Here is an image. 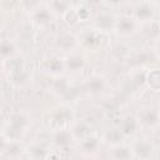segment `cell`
I'll return each instance as SVG.
<instances>
[{"label":"cell","instance_id":"20","mask_svg":"<svg viewBox=\"0 0 160 160\" xmlns=\"http://www.w3.org/2000/svg\"><path fill=\"white\" fill-rule=\"evenodd\" d=\"M71 135L74 138V140H76L78 142H80L81 140H84L85 138H88L89 135H91V131L89 129L88 125H85L84 122H76L71 129Z\"/></svg>","mask_w":160,"mask_h":160},{"label":"cell","instance_id":"13","mask_svg":"<svg viewBox=\"0 0 160 160\" xmlns=\"http://www.w3.org/2000/svg\"><path fill=\"white\" fill-rule=\"evenodd\" d=\"M64 60H65L66 70H69L71 72H79L85 68V58L76 51L68 54L64 58Z\"/></svg>","mask_w":160,"mask_h":160},{"label":"cell","instance_id":"19","mask_svg":"<svg viewBox=\"0 0 160 160\" xmlns=\"http://www.w3.org/2000/svg\"><path fill=\"white\" fill-rule=\"evenodd\" d=\"M139 126H140V124H139V120H138L136 116H134V115H126V116L122 119V121H121L119 129H120V131L122 132V135H124L125 138H128V136L134 135V134L138 131Z\"/></svg>","mask_w":160,"mask_h":160},{"label":"cell","instance_id":"12","mask_svg":"<svg viewBox=\"0 0 160 160\" xmlns=\"http://www.w3.org/2000/svg\"><path fill=\"white\" fill-rule=\"evenodd\" d=\"M109 158L111 160H134L135 155L131 145L122 142L119 145H114L109 149Z\"/></svg>","mask_w":160,"mask_h":160},{"label":"cell","instance_id":"7","mask_svg":"<svg viewBox=\"0 0 160 160\" xmlns=\"http://www.w3.org/2000/svg\"><path fill=\"white\" fill-rule=\"evenodd\" d=\"M155 15H156V9H155L154 2H148V1L139 2L135 6L134 14H132V16L140 24H146V22L154 20Z\"/></svg>","mask_w":160,"mask_h":160},{"label":"cell","instance_id":"5","mask_svg":"<svg viewBox=\"0 0 160 160\" xmlns=\"http://www.w3.org/2000/svg\"><path fill=\"white\" fill-rule=\"evenodd\" d=\"M136 118L140 126L144 125L146 128H156L160 124V111L154 106H145L140 109Z\"/></svg>","mask_w":160,"mask_h":160},{"label":"cell","instance_id":"23","mask_svg":"<svg viewBox=\"0 0 160 160\" xmlns=\"http://www.w3.org/2000/svg\"><path fill=\"white\" fill-rule=\"evenodd\" d=\"M124 139H125V136L122 135V132L120 131L119 128H118V129H112V130H110V131L106 134V140L110 142L111 146L122 144V142H124Z\"/></svg>","mask_w":160,"mask_h":160},{"label":"cell","instance_id":"18","mask_svg":"<svg viewBox=\"0 0 160 160\" xmlns=\"http://www.w3.org/2000/svg\"><path fill=\"white\" fill-rule=\"evenodd\" d=\"M19 55V46L11 39L1 40V58L4 61H9L15 59Z\"/></svg>","mask_w":160,"mask_h":160},{"label":"cell","instance_id":"8","mask_svg":"<svg viewBox=\"0 0 160 160\" xmlns=\"http://www.w3.org/2000/svg\"><path fill=\"white\" fill-rule=\"evenodd\" d=\"M102 146V139H100L96 135H89L80 142H78V148L80 154L84 156H95Z\"/></svg>","mask_w":160,"mask_h":160},{"label":"cell","instance_id":"4","mask_svg":"<svg viewBox=\"0 0 160 160\" xmlns=\"http://www.w3.org/2000/svg\"><path fill=\"white\" fill-rule=\"evenodd\" d=\"M40 69L48 75L60 76L64 71H66L65 60L58 55H51L40 62Z\"/></svg>","mask_w":160,"mask_h":160},{"label":"cell","instance_id":"24","mask_svg":"<svg viewBox=\"0 0 160 160\" xmlns=\"http://www.w3.org/2000/svg\"><path fill=\"white\" fill-rule=\"evenodd\" d=\"M154 54L158 59H160V40H158L156 45H155V50H154Z\"/></svg>","mask_w":160,"mask_h":160},{"label":"cell","instance_id":"2","mask_svg":"<svg viewBox=\"0 0 160 160\" xmlns=\"http://www.w3.org/2000/svg\"><path fill=\"white\" fill-rule=\"evenodd\" d=\"M140 25L141 24L138 22L132 15H121V16L116 18L114 30L120 36H131L139 31Z\"/></svg>","mask_w":160,"mask_h":160},{"label":"cell","instance_id":"16","mask_svg":"<svg viewBox=\"0 0 160 160\" xmlns=\"http://www.w3.org/2000/svg\"><path fill=\"white\" fill-rule=\"evenodd\" d=\"M82 89H84V91H86L88 94H92V95L101 94V92L106 89V81H105V79L101 78V76H92V78L88 79V80L84 82Z\"/></svg>","mask_w":160,"mask_h":160},{"label":"cell","instance_id":"6","mask_svg":"<svg viewBox=\"0 0 160 160\" xmlns=\"http://www.w3.org/2000/svg\"><path fill=\"white\" fill-rule=\"evenodd\" d=\"M72 120V111L68 106H59L54 109L50 116V122L55 130L65 129V125Z\"/></svg>","mask_w":160,"mask_h":160},{"label":"cell","instance_id":"14","mask_svg":"<svg viewBox=\"0 0 160 160\" xmlns=\"http://www.w3.org/2000/svg\"><path fill=\"white\" fill-rule=\"evenodd\" d=\"M31 19L36 22V24H40V25H44V24H48L49 21H51L52 16H54V12L51 11V9L49 6H44L41 4H38L36 8L31 9Z\"/></svg>","mask_w":160,"mask_h":160},{"label":"cell","instance_id":"21","mask_svg":"<svg viewBox=\"0 0 160 160\" xmlns=\"http://www.w3.org/2000/svg\"><path fill=\"white\" fill-rule=\"evenodd\" d=\"M144 32L149 39L152 40H160V21L159 20H151L149 22L145 24L144 28Z\"/></svg>","mask_w":160,"mask_h":160},{"label":"cell","instance_id":"10","mask_svg":"<svg viewBox=\"0 0 160 160\" xmlns=\"http://www.w3.org/2000/svg\"><path fill=\"white\" fill-rule=\"evenodd\" d=\"M28 156L31 160H48L50 156V149L41 141H31L25 149Z\"/></svg>","mask_w":160,"mask_h":160},{"label":"cell","instance_id":"17","mask_svg":"<svg viewBox=\"0 0 160 160\" xmlns=\"http://www.w3.org/2000/svg\"><path fill=\"white\" fill-rule=\"evenodd\" d=\"M74 138L71 135V131L70 129H62V130H55L54 134H52V144L56 146V148H60V149H65L68 146H70V144L72 142Z\"/></svg>","mask_w":160,"mask_h":160},{"label":"cell","instance_id":"3","mask_svg":"<svg viewBox=\"0 0 160 160\" xmlns=\"http://www.w3.org/2000/svg\"><path fill=\"white\" fill-rule=\"evenodd\" d=\"M101 40H102V32H100L95 28L85 29L78 35L79 45L82 46L84 49H88V50L98 49L101 45Z\"/></svg>","mask_w":160,"mask_h":160},{"label":"cell","instance_id":"1","mask_svg":"<svg viewBox=\"0 0 160 160\" xmlns=\"http://www.w3.org/2000/svg\"><path fill=\"white\" fill-rule=\"evenodd\" d=\"M29 126H30V121L24 114L20 112L12 114L2 129L4 140L19 141L20 138L26 132Z\"/></svg>","mask_w":160,"mask_h":160},{"label":"cell","instance_id":"15","mask_svg":"<svg viewBox=\"0 0 160 160\" xmlns=\"http://www.w3.org/2000/svg\"><path fill=\"white\" fill-rule=\"evenodd\" d=\"M115 22H116V18L109 12H101L98 15L96 20H95V29L99 30L100 32H105V31H111L115 29Z\"/></svg>","mask_w":160,"mask_h":160},{"label":"cell","instance_id":"11","mask_svg":"<svg viewBox=\"0 0 160 160\" xmlns=\"http://www.w3.org/2000/svg\"><path fill=\"white\" fill-rule=\"evenodd\" d=\"M55 44H56L58 49L70 54V52H74V49L79 45V41H78V36H75L74 34L62 31L56 36Z\"/></svg>","mask_w":160,"mask_h":160},{"label":"cell","instance_id":"22","mask_svg":"<svg viewBox=\"0 0 160 160\" xmlns=\"http://www.w3.org/2000/svg\"><path fill=\"white\" fill-rule=\"evenodd\" d=\"M146 82L149 88H151L155 91H160V70L154 69L146 75Z\"/></svg>","mask_w":160,"mask_h":160},{"label":"cell","instance_id":"9","mask_svg":"<svg viewBox=\"0 0 160 160\" xmlns=\"http://www.w3.org/2000/svg\"><path fill=\"white\" fill-rule=\"evenodd\" d=\"M131 148H132L135 159H139V160H151L152 159L155 149L150 140H148V139L136 140L131 145Z\"/></svg>","mask_w":160,"mask_h":160}]
</instances>
